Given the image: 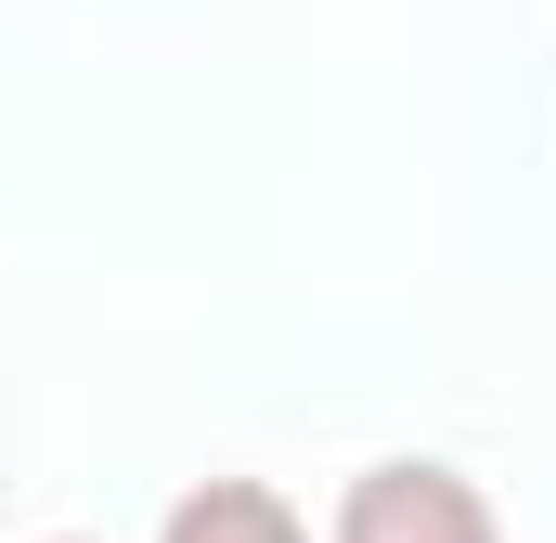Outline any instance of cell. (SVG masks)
Instances as JSON below:
<instances>
[{
  "instance_id": "3",
  "label": "cell",
  "mask_w": 556,
  "mask_h": 543,
  "mask_svg": "<svg viewBox=\"0 0 556 543\" xmlns=\"http://www.w3.org/2000/svg\"><path fill=\"white\" fill-rule=\"evenodd\" d=\"M52 543H78V531H52Z\"/></svg>"
},
{
  "instance_id": "2",
  "label": "cell",
  "mask_w": 556,
  "mask_h": 543,
  "mask_svg": "<svg viewBox=\"0 0 556 543\" xmlns=\"http://www.w3.org/2000/svg\"><path fill=\"white\" fill-rule=\"evenodd\" d=\"M155 543H311V518L285 505L273 479H194V492L155 518Z\"/></svg>"
},
{
  "instance_id": "1",
  "label": "cell",
  "mask_w": 556,
  "mask_h": 543,
  "mask_svg": "<svg viewBox=\"0 0 556 543\" xmlns=\"http://www.w3.org/2000/svg\"><path fill=\"white\" fill-rule=\"evenodd\" d=\"M324 543H505V518H492V492H479L466 466L389 453V466H363V479L337 492Z\"/></svg>"
}]
</instances>
